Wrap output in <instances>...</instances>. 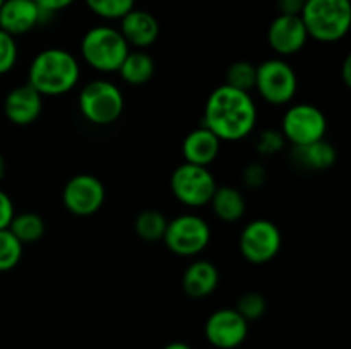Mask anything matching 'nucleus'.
<instances>
[{"instance_id": "nucleus-1", "label": "nucleus", "mask_w": 351, "mask_h": 349, "mask_svg": "<svg viewBox=\"0 0 351 349\" xmlns=\"http://www.w3.org/2000/svg\"><path fill=\"white\" fill-rule=\"evenodd\" d=\"M202 125L221 142H239L254 132L257 106L252 94L221 84L213 89L204 106Z\"/></svg>"}, {"instance_id": "nucleus-2", "label": "nucleus", "mask_w": 351, "mask_h": 349, "mask_svg": "<svg viewBox=\"0 0 351 349\" xmlns=\"http://www.w3.org/2000/svg\"><path fill=\"white\" fill-rule=\"evenodd\" d=\"M81 65L75 55L64 48H45L31 60L27 68V84L41 96L58 98L77 86Z\"/></svg>"}, {"instance_id": "nucleus-3", "label": "nucleus", "mask_w": 351, "mask_h": 349, "mask_svg": "<svg viewBox=\"0 0 351 349\" xmlns=\"http://www.w3.org/2000/svg\"><path fill=\"white\" fill-rule=\"evenodd\" d=\"M308 38L319 43H336L351 27L350 0H305L300 12Z\"/></svg>"}, {"instance_id": "nucleus-4", "label": "nucleus", "mask_w": 351, "mask_h": 349, "mask_svg": "<svg viewBox=\"0 0 351 349\" xmlns=\"http://www.w3.org/2000/svg\"><path fill=\"white\" fill-rule=\"evenodd\" d=\"M129 44L119 27L101 24L84 33L81 40V57L91 68L101 74L119 72L123 58L129 53Z\"/></svg>"}, {"instance_id": "nucleus-5", "label": "nucleus", "mask_w": 351, "mask_h": 349, "mask_svg": "<svg viewBox=\"0 0 351 349\" xmlns=\"http://www.w3.org/2000/svg\"><path fill=\"white\" fill-rule=\"evenodd\" d=\"M77 106L84 120L93 125H112L122 116L125 108L123 92L115 82L95 79L82 86L77 96Z\"/></svg>"}, {"instance_id": "nucleus-6", "label": "nucleus", "mask_w": 351, "mask_h": 349, "mask_svg": "<svg viewBox=\"0 0 351 349\" xmlns=\"http://www.w3.org/2000/svg\"><path fill=\"white\" fill-rule=\"evenodd\" d=\"M254 89L269 105L285 106L293 101L297 94V72L285 58H267L256 65V88Z\"/></svg>"}, {"instance_id": "nucleus-7", "label": "nucleus", "mask_w": 351, "mask_h": 349, "mask_svg": "<svg viewBox=\"0 0 351 349\" xmlns=\"http://www.w3.org/2000/svg\"><path fill=\"white\" fill-rule=\"evenodd\" d=\"M170 188L173 197L185 207H204L211 202L213 194L218 188L215 174L209 168L197 164L182 163L170 177Z\"/></svg>"}, {"instance_id": "nucleus-8", "label": "nucleus", "mask_w": 351, "mask_h": 349, "mask_svg": "<svg viewBox=\"0 0 351 349\" xmlns=\"http://www.w3.org/2000/svg\"><path fill=\"white\" fill-rule=\"evenodd\" d=\"M163 242L171 253L178 257H195L208 248L211 228L197 214H180L168 221Z\"/></svg>"}, {"instance_id": "nucleus-9", "label": "nucleus", "mask_w": 351, "mask_h": 349, "mask_svg": "<svg viewBox=\"0 0 351 349\" xmlns=\"http://www.w3.org/2000/svg\"><path fill=\"white\" fill-rule=\"evenodd\" d=\"M281 133L291 146H307L326 139L328 118L319 106L311 103H297L285 112L281 120Z\"/></svg>"}, {"instance_id": "nucleus-10", "label": "nucleus", "mask_w": 351, "mask_h": 349, "mask_svg": "<svg viewBox=\"0 0 351 349\" xmlns=\"http://www.w3.org/2000/svg\"><path fill=\"white\" fill-rule=\"evenodd\" d=\"M283 236L280 228L269 219H254L243 226L239 248L243 259L256 266L271 262L280 253Z\"/></svg>"}, {"instance_id": "nucleus-11", "label": "nucleus", "mask_w": 351, "mask_h": 349, "mask_svg": "<svg viewBox=\"0 0 351 349\" xmlns=\"http://www.w3.org/2000/svg\"><path fill=\"white\" fill-rule=\"evenodd\" d=\"M106 190L98 177L89 173L74 174L62 190V204L71 214L88 218L103 207Z\"/></svg>"}, {"instance_id": "nucleus-12", "label": "nucleus", "mask_w": 351, "mask_h": 349, "mask_svg": "<svg viewBox=\"0 0 351 349\" xmlns=\"http://www.w3.org/2000/svg\"><path fill=\"white\" fill-rule=\"evenodd\" d=\"M204 335L213 348L237 349L249 335V322L235 308H219L206 320Z\"/></svg>"}, {"instance_id": "nucleus-13", "label": "nucleus", "mask_w": 351, "mask_h": 349, "mask_svg": "<svg viewBox=\"0 0 351 349\" xmlns=\"http://www.w3.org/2000/svg\"><path fill=\"white\" fill-rule=\"evenodd\" d=\"M308 33L300 16L278 14L267 27V43L278 57H291L304 50Z\"/></svg>"}, {"instance_id": "nucleus-14", "label": "nucleus", "mask_w": 351, "mask_h": 349, "mask_svg": "<svg viewBox=\"0 0 351 349\" xmlns=\"http://www.w3.org/2000/svg\"><path fill=\"white\" fill-rule=\"evenodd\" d=\"M47 14L34 0H3L0 7V29L10 36H21L40 26Z\"/></svg>"}, {"instance_id": "nucleus-15", "label": "nucleus", "mask_w": 351, "mask_h": 349, "mask_svg": "<svg viewBox=\"0 0 351 349\" xmlns=\"http://www.w3.org/2000/svg\"><path fill=\"white\" fill-rule=\"evenodd\" d=\"M41 109H43V96L27 82L10 89L3 99V113L14 125H31L40 118Z\"/></svg>"}, {"instance_id": "nucleus-16", "label": "nucleus", "mask_w": 351, "mask_h": 349, "mask_svg": "<svg viewBox=\"0 0 351 349\" xmlns=\"http://www.w3.org/2000/svg\"><path fill=\"white\" fill-rule=\"evenodd\" d=\"M119 31L129 48L146 50L160 38V23L151 12L143 9H132L120 19Z\"/></svg>"}, {"instance_id": "nucleus-17", "label": "nucleus", "mask_w": 351, "mask_h": 349, "mask_svg": "<svg viewBox=\"0 0 351 349\" xmlns=\"http://www.w3.org/2000/svg\"><path fill=\"white\" fill-rule=\"evenodd\" d=\"M221 151V140L204 125L191 130L182 142V154L185 163L209 168Z\"/></svg>"}, {"instance_id": "nucleus-18", "label": "nucleus", "mask_w": 351, "mask_h": 349, "mask_svg": "<svg viewBox=\"0 0 351 349\" xmlns=\"http://www.w3.org/2000/svg\"><path fill=\"white\" fill-rule=\"evenodd\" d=\"M219 284V270L213 262L204 259L194 260L187 266L182 276V287L185 294L194 300H202L216 291Z\"/></svg>"}, {"instance_id": "nucleus-19", "label": "nucleus", "mask_w": 351, "mask_h": 349, "mask_svg": "<svg viewBox=\"0 0 351 349\" xmlns=\"http://www.w3.org/2000/svg\"><path fill=\"white\" fill-rule=\"evenodd\" d=\"M291 159L297 166L305 170L322 171L331 168L338 159L336 147L326 139L317 142L307 144V146H297L291 149Z\"/></svg>"}, {"instance_id": "nucleus-20", "label": "nucleus", "mask_w": 351, "mask_h": 349, "mask_svg": "<svg viewBox=\"0 0 351 349\" xmlns=\"http://www.w3.org/2000/svg\"><path fill=\"white\" fill-rule=\"evenodd\" d=\"M209 204L216 218L223 222L240 221L247 211L245 197L239 188L232 185H223L216 188Z\"/></svg>"}, {"instance_id": "nucleus-21", "label": "nucleus", "mask_w": 351, "mask_h": 349, "mask_svg": "<svg viewBox=\"0 0 351 349\" xmlns=\"http://www.w3.org/2000/svg\"><path fill=\"white\" fill-rule=\"evenodd\" d=\"M123 82L130 86H143L154 75V60L144 50H129L119 68Z\"/></svg>"}, {"instance_id": "nucleus-22", "label": "nucleus", "mask_w": 351, "mask_h": 349, "mask_svg": "<svg viewBox=\"0 0 351 349\" xmlns=\"http://www.w3.org/2000/svg\"><path fill=\"white\" fill-rule=\"evenodd\" d=\"M7 229L23 245H26V243H36L45 233V221L36 212H19V214H14L12 221H10Z\"/></svg>"}, {"instance_id": "nucleus-23", "label": "nucleus", "mask_w": 351, "mask_h": 349, "mask_svg": "<svg viewBox=\"0 0 351 349\" xmlns=\"http://www.w3.org/2000/svg\"><path fill=\"white\" fill-rule=\"evenodd\" d=\"M167 224L168 219L165 218L163 212L156 211V209H146L136 218L134 229H136V235L141 240L147 243H154L163 240Z\"/></svg>"}, {"instance_id": "nucleus-24", "label": "nucleus", "mask_w": 351, "mask_h": 349, "mask_svg": "<svg viewBox=\"0 0 351 349\" xmlns=\"http://www.w3.org/2000/svg\"><path fill=\"white\" fill-rule=\"evenodd\" d=\"M225 84L240 91L250 92L256 88V65L249 60H237L228 67Z\"/></svg>"}, {"instance_id": "nucleus-25", "label": "nucleus", "mask_w": 351, "mask_h": 349, "mask_svg": "<svg viewBox=\"0 0 351 349\" xmlns=\"http://www.w3.org/2000/svg\"><path fill=\"white\" fill-rule=\"evenodd\" d=\"M84 3L95 16L105 21H120L136 9V0H84Z\"/></svg>"}, {"instance_id": "nucleus-26", "label": "nucleus", "mask_w": 351, "mask_h": 349, "mask_svg": "<svg viewBox=\"0 0 351 349\" xmlns=\"http://www.w3.org/2000/svg\"><path fill=\"white\" fill-rule=\"evenodd\" d=\"M24 245L9 231L0 229V272L12 270L23 259Z\"/></svg>"}, {"instance_id": "nucleus-27", "label": "nucleus", "mask_w": 351, "mask_h": 349, "mask_svg": "<svg viewBox=\"0 0 351 349\" xmlns=\"http://www.w3.org/2000/svg\"><path fill=\"white\" fill-rule=\"evenodd\" d=\"M266 308H267L266 298H264L261 293H257V291H249V293L242 294V296L239 298L235 310L239 311L247 322H252V320H259V318L266 313Z\"/></svg>"}, {"instance_id": "nucleus-28", "label": "nucleus", "mask_w": 351, "mask_h": 349, "mask_svg": "<svg viewBox=\"0 0 351 349\" xmlns=\"http://www.w3.org/2000/svg\"><path fill=\"white\" fill-rule=\"evenodd\" d=\"M285 146H287V139L280 129L261 130L254 140V147L261 156H274V154L281 153Z\"/></svg>"}, {"instance_id": "nucleus-29", "label": "nucleus", "mask_w": 351, "mask_h": 349, "mask_svg": "<svg viewBox=\"0 0 351 349\" xmlns=\"http://www.w3.org/2000/svg\"><path fill=\"white\" fill-rule=\"evenodd\" d=\"M17 43L16 38L0 29V75L12 70L17 64Z\"/></svg>"}, {"instance_id": "nucleus-30", "label": "nucleus", "mask_w": 351, "mask_h": 349, "mask_svg": "<svg viewBox=\"0 0 351 349\" xmlns=\"http://www.w3.org/2000/svg\"><path fill=\"white\" fill-rule=\"evenodd\" d=\"M267 180V171L264 168V164L261 163H250L243 168L242 171V183L245 185L250 190H257V188L263 187Z\"/></svg>"}, {"instance_id": "nucleus-31", "label": "nucleus", "mask_w": 351, "mask_h": 349, "mask_svg": "<svg viewBox=\"0 0 351 349\" xmlns=\"http://www.w3.org/2000/svg\"><path fill=\"white\" fill-rule=\"evenodd\" d=\"M14 214H16V211H14L12 198H10L5 192L0 190V229L9 228Z\"/></svg>"}, {"instance_id": "nucleus-32", "label": "nucleus", "mask_w": 351, "mask_h": 349, "mask_svg": "<svg viewBox=\"0 0 351 349\" xmlns=\"http://www.w3.org/2000/svg\"><path fill=\"white\" fill-rule=\"evenodd\" d=\"M38 3L41 10H43L47 16H51L55 12H60V10L71 7L75 0H34Z\"/></svg>"}, {"instance_id": "nucleus-33", "label": "nucleus", "mask_w": 351, "mask_h": 349, "mask_svg": "<svg viewBox=\"0 0 351 349\" xmlns=\"http://www.w3.org/2000/svg\"><path fill=\"white\" fill-rule=\"evenodd\" d=\"M305 0H276V7L280 14H290V16H300Z\"/></svg>"}, {"instance_id": "nucleus-34", "label": "nucleus", "mask_w": 351, "mask_h": 349, "mask_svg": "<svg viewBox=\"0 0 351 349\" xmlns=\"http://www.w3.org/2000/svg\"><path fill=\"white\" fill-rule=\"evenodd\" d=\"M343 81H345L346 86H351V57L345 58L343 62Z\"/></svg>"}, {"instance_id": "nucleus-35", "label": "nucleus", "mask_w": 351, "mask_h": 349, "mask_svg": "<svg viewBox=\"0 0 351 349\" xmlns=\"http://www.w3.org/2000/svg\"><path fill=\"white\" fill-rule=\"evenodd\" d=\"M163 349H194L192 346H189L187 342H180V341H175V342H170V344L165 346Z\"/></svg>"}, {"instance_id": "nucleus-36", "label": "nucleus", "mask_w": 351, "mask_h": 349, "mask_svg": "<svg viewBox=\"0 0 351 349\" xmlns=\"http://www.w3.org/2000/svg\"><path fill=\"white\" fill-rule=\"evenodd\" d=\"M3 174H5V159H3V156L0 154V180L3 178Z\"/></svg>"}, {"instance_id": "nucleus-37", "label": "nucleus", "mask_w": 351, "mask_h": 349, "mask_svg": "<svg viewBox=\"0 0 351 349\" xmlns=\"http://www.w3.org/2000/svg\"><path fill=\"white\" fill-rule=\"evenodd\" d=\"M2 3H3V0H0V7H2Z\"/></svg>"}]
</instances>
